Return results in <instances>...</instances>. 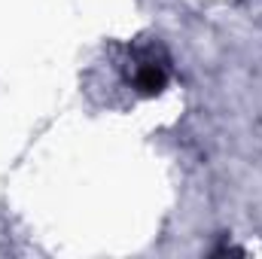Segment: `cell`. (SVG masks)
<instances>
[{
	"label": "cell",
	"instance_id": "obj_1",
	"mask_svg": "<svg viewBox=\"0 0 262 259\" xmlns=\"http://www.w3.org/2000/svg\"><path fill=\"white\" fill-rule=\"evenodd\" d=\"M168 76H171V67H168V58L159 49L149 46L134 58L131 82H134V89L140 95H162L165 85H168Z\"/></svg>",
	"mask_w": 262,
	"mask_h": 259
}]
</instances>
